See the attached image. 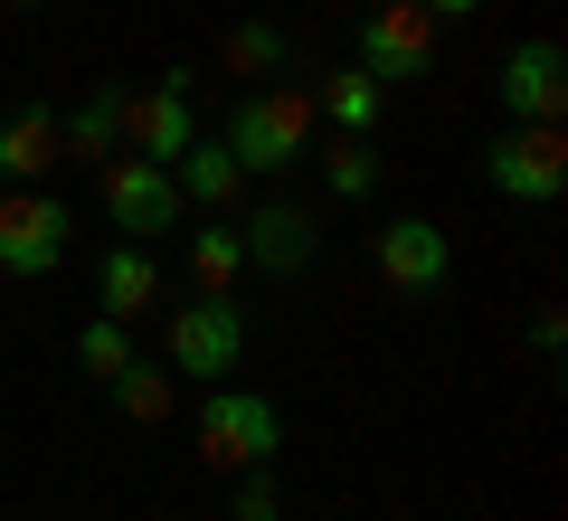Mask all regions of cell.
I'll list each match as a JSON object with an SVG mask.
<instances>
[{"mask_svg":"<svg viewBox=\"0 0 568 521\" xmlns=\"http://www.w3.org/2000/svg\"><path fill=\"white\" fill-rule=\"evenodd\" d=\"M162 521H181V512H162Z\"/></svg>","mask_w":568,"mask_h":521,"instance_id":"obj_26","label":"cell"},{"mask_svg":"<svg viewBox=\"0 0 568 521\" xmlns=\"http://www.w3.org/2000/svg\"><path fill=\"white\" fill-rule=\"evenodd\" d=\"M171 181H181V200H190V209H209V219L246 200V171L227 161V142H219V133H200V142H190V152L171 161Z\"/></svg>","mask_w":568,"mask_h":521,"instance_id":"obj_15","label":"cell"},{"mask_svg":"<svg viewBox=\"0 0 568 521\" xmlns=\"http://www.w3.org/2000/svg\"><path fill=\"white\" fill-rule=\"evenodd\" d=\"M0 20H10V10H0Z\"/></svg>","mask_w":568,"mask_h":521,"instance_id":"obj_27","label":"cell"},{"mask_svg":"<svg viewBox=\"0 0 568 521\" xmlns=\"http://www.w3.org/2000/svg\"><path fill=\"white\" fill-rule=\"evenodd\" d=\"M58 152L67 161H95V171L123 152V86H95V96L67 104V114H58Z\"/></svg>","mask_w":568,"mask_h":521,"instance_id":"obj_14","label":"cell"},{"mask_svg":"<svg viewBox=\"0 0 568 521\" xmlns=\"http://www.w3.org/2000/svg\"><path fill=\"white\" fill-rule=\"evenodd\" d=\"M493 96H503V123H559L568 114V48L559 39H511L503 67H493Z\"/></svg>","mask_w":568,"mask_h":521,"instance_id":"obj_11","label":"cell"},{"mask_svg":"<svg viewBox=\"0 0 568 521\" xmlns=\"http://www.w3.org/2000/svg\"><path fill=\"white\" fill-rule=\"evenodd\" d=\"M67 238H77V209L58 200V190H0V275H20V284H39V275H58L67 265Z\"/></svg>","mask_w":568,"mask_h":521,"instance_id":"obj_5","label":"cell"},{"mask_svg":"<svg viewBox=\"0 0 568 521\" xmlns=\"http://www.w3.org/2000/svg\"><path fill=\"white\" fill-rule=\"evenodd\" d=\"M417 10H426V20H436V29H446V20H474L484 0H417Z\"/></svg>","mask_w":568,"mask_h":521,"instance_id":"obj_24","label":"cell"},{"mask_svg":"<svg viewBox=\"0 0 568 521\" xmlns=\"http://www.w3.org/2000/svg\"><path fill=\"white\" fill-rule=\"evenodd\" d=\"M237 247H246V275H304L313 257H323V209L294 200V190H265V200H246L237 219Z\"/></svg>","mask_w":568,"mask_h":521,"instance_id":"obj_7","label":"cell"},{"mask_svg":"<svg viewBox=\"0 0 568 521\" xmlns=\"http://www.w3.org/2000/svg\"><path fill=\"white\" fill-rule=\"evenodd\" d=\"M313 114H323L332 133H379L388 86H379V77H361V67H332V77L313 86Z\"/></svg>","mask_w":568,"mask_h":521,"instance_id":"obj_17","label":"cell"},{"mask_svg":"<svg viewBox=\"0 0 568 521\" xmlns=\"http://www.w3.org/2000/svg\"><path fill=\"white\" fill-rule=\"evenodd\" d=\"M530 351H540V361H559V351H568V313H559V303L530 313Z\"/></svg>","mask_w":568,"mask_h":521,"instance_id":"obj_23","label":"cell"},{"mask_svg":"<svg viewBox=\"0 0 568 521\" xmlns=\"http://www.w3.org/2000/svg\"><path fill=\"white\" fill-rule=\"evenodd\" d=\"M219 58H227V77H246V86H275L284 67H294V39H284V20H237Z\"/></svg>","mask_w":568,"mask_h":521,"instance_id":"obj_18","label":"cell"},{"mask_svg":"<svg viewBox=\"0 0 568 521\" xmlns=\"http://www.w3.org/2000/svg\"><path fill=\"white\" fill-rule=\"evenodd\" d=\"M190 86H200V67H162V77L142 86H123V152L133 161H181L190 142H200V104H190Z\"/></svg>","mask_w":568,"mask_h":521,"instance_id":"obj_6","label":"cell"},{"mask_svg":"<svg viewBox=\"0 0 568 521\" xmlns=\"http://www.w3.org/2000/svg\"><path fill=\"white\" fill-rule=\"evenodd\" d=\"M313 96H294V86H246L237 96V114H227V161H237L246 181H284L294 161L313 152Z\"/></svg>","mask_w":568,"mask_h":521,"instance_id":"obj_1","label":"cell"},{"mask_svg":"<svg viewBox=\"0 0 568 521\" xmlns=\"http://www.w3.org/2000/svg\"><path fill=\"white\" fill-rule=\"evenodd\" d=\"M227 521H284V474H275V464H246V474H237Z\"/></svg>","mask_w":568,"mask_h":521,"instance_id":"obj_22","label":"cell"},{"mask_svg":"<svg viewBox=\"0 0 568 521\" xmlns=\"http://www.w3.org/2000/svg\"><path fill=\"white\" fill-rule=\"evenodd\" d=\"M200 464L209 474H246V464H275L284 455V408L265 399V389H237V380H219L200 399Z\"/></svg>","mask_w":568,"mask_h":521,"instance_id":"obj_2","label":"cell"},{"mask_svg":"<svg viewBox=\"0 0 568 521\" xmlns=\"http://www.w3.org/2000/svg\"><path fill=\"white\" fill-rule=\"evenodd\" d=\"M58 171V104H10L0 114V190H29Z\"/></svg>","mask_w":568,"mask_h":521,"instance_id":"obj_13","label":"cell"},{"mask_svg":"<svg viewBox=\"0 0 568 521\" xmlns=\"http://www.w3.org/2000/svg\"><path fill=\"white\" fill-rule=\"evenodd\" d=\"M162 361H171V380H237V361H246V303H227V294L162 303Z\"/></svg>","mask_w":568,"mask_h":521,"instance_id":"obj_3","label":"cell"},{"mask_svg":"<svg viewBox=\"0 0 568 521\" xmlns=\"http://www.w3.org/2000/svg\"><path fill=\"white\" fill-rule=\"evenodd\" d=\"M95 200H104V219H114L123 238H142V247L162 238V228H181V219H190L181 181H171L162 161H133V152H114V161L95 171Z\"/></svg>","mask_w":568,"mask_h":521,"instance_id":"obj_8","label":"cell"},{"mask_svg":"<svg viewBox=\"0 0 568 521\" xmlns=\"http://www.w3.org/2000/svg\"><path fill=\"white\" fill-rule=\"evenodd\" d=\"M484 190H493V200H511V209H549V200L568 190V142H559V123H503L493 152H484Z\"/></svg>","mask_w":568,"mask_h":521,"instance_id":"obj_4","label":"cell"},{"mask_svg":"<svg viewBox=\"0 0 568 521\" xmlns=\"http://www.w3.org/2000/svg\"><path fill=\"white\" fill-rule=\"evenodd\" d=\"M0 10H48V0H0Z\"/></svg>","mask_w":568,"mask_h":521,"instance_id":"obj_25","label":"cell"},{"mask_svg":"<svg viewBox=\"0 0 568 521\" xmlns=\"http://www.w3.org/2000/svg\"><path fill=\"white\" fill-rule=\"evenodd\" d=\"M95 313H114V322H142V313H162V257H152L142 238L104 247V265H95Z\"/></svg>","mask_w":568,"mask_h":521,"instance_id":"obj_12","label":"cell"},{"mask_svg":"<svg viewBox=\"0 0 568 521\" xmlns=\"http://www.w3.org/2000/svg\"><path fill=\"white\" fill-rule=\"evenodd\" d=\"M246 275V247H237V228H190V284H200V294H227V284Z\"/></svg>","mask_w":568,"mask_h":521,"instance_id":"obj_19","label":"cell"},{"mask_svg":"<svg viewBox=\"0 0 568 521\" xmlns=\"http://www.w3.org/2000/svg\"><path fill=\"white\" fill-rule=\"evenodd\" d=\"M361 77L379 86H407V77H436V20H426L417 0H369V20H361Z\"/></svg>","mask_w":568,"mask_h":521,"instance_id":"obj_10","label":"cell"},{"mask_svg":"<svg viewBox=\"0 0 568 521\" xmlns=\"http://www.w3.org/2000/svg\"><path fill=\"white\" fill-rule=\"evenodd\" d=\"M323 190H332V200H369V190H379V152H369V133H342L323 152Z\"/></svg>","mask_w":568,"mask_h":521,"instance_id":"obj_20","label":"cell"},{"mask_svg":"<svg viewBox=\"0 0 568 521\" xmlns=\"http://www.w3.org/2000/svg\"><path fill=\"white\" fill-rule=\"evenodd\" d=\"M123 361H133V322L95 313V322H85V332H77V370H85V380H114Z\"/></svg>","mask_w":568,"mask_h":521,"instance_id":"obj_21","label":"cell"},{"mask_svg":"<svg viewBox=\"0 0 568 521\" xmlns=\"http://www.w3.org/2000/svg\"><path fill=\"white\" fill-rule=\"evenodd\" d=\"M104 399H114V418H133V427H171V408H181V380H171V361H123L114 380H104Z\"/></svg>","mask_w":568,"mask_h":521,"instance_id":"obj_16","label":"cell"},{"mask_svg":"<svg viewBox=\"0 0 568 521\" xmlns=\"http://www.w3.org/2000/svg\"><path fill=\"white\" fill-rule=\"evenodd\" d=\"M369 265H379V284L398 303H436L446 275H455V238L436 219H388L379 238H369Z\"/></svg>","mask_w":568,"mask_h":521,"instance_id":"obj_9","label":"cell"}]
</instances>
